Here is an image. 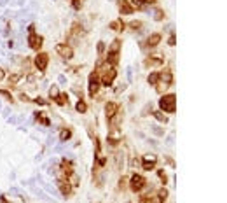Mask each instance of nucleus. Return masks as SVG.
I'll use <instances>...</instances> for the list:
<instances>
[{
    "label": "nucleus",
    "instance_id": "f257e3e1",
    "mask_svg": "<svg viewBox=\"0 0 227 203\" xmlns=\"http://www.w3.org/2000/svg\"><path fill=\"white\" fill-rule=\"evenodd\" d=\"M175 95H164L161 100H159V107H161V112H175L177 109V103H175Z\"/></svg>",
    "mask_w": 227,
    "mask_h": 203
},
{
    "label": "nucleus",
    "instance_id": "f03ea898",
    "mask_svg": "<svg viewBox=\"0 0 227 203\" xmlns=\"http://www.w3.org/2000/svg\"><path fill=\"white\" fill-rule=\"evenodd\" d=\"M56 53L63 60H70L72 56H73V49L70 47V46H66V44H58L56 46Z\"/></svg>",
    "mask_w": 227,
    "mask_h": 203
},
{
    "label": "nucleus",
    "instance_id": "7ed1b4c3",
    "mask_svg": "<svg viewBox=\"0 0 227 203\" xmlns=\"http://www.w3.org/2000/svg\"><path fill=\"white\" fill-rule=\"evenodd\" d=\"M129 186H131V189H133V191H142L143 189V186H145V179H143L142 175H133V177H131V180H129Z\"/></svg>",
    "mask_w": 227,
    "mask_h": 203
},
{
    "label": "nucleus",
    "instance_id": "20e7f679",
    "mask_svg": "<svg viewBox=\"0 0 227 203\" xmlns=\"http://www.w3.org/2000/svg\"><path fill=\"white\" fill-rule=\"evenodd\" d=\"M47 63H49V56L46 54V53H39L35 56V65L40 72H44V70L47 68Z\"/></svg>",
    "mask_w": 227,
    "mask_h": 203
},
{
    "label": "nucleus",
    "instance_id": "39448f33",
    "mask_svg": "<svg viewBox=\"0 0 227 203\" xmlns=\"http://www.w3.org/2000/svg\"><path fill=\"white\" fill-rule=\"evenodd\" d=\"M115 75H117L115 68H110V70H107V72H103V75H101V84H103V86H110V84L114 82Z\"/></svg>",
    "mask_w": 227,
    "mask_h": 203
},
{
    "label": "nucleus",
    "instance_id": "423d86ee",
    "mask_svg": "<svg viewBox=\"0 0 227 203\" xmlns=\"http://www.w3.org/2000/svg\"><path fill=\"white\" fill-rule=\"evenodd\" d=\"M156 161H157V158L156 156H145L142 159V166H143V170H152V168L156 166Z\"/></svg>",
    "mask_w": 227,
    "mask_h": 203
},
{
    "label": "nucleus",
    "instance_id": "0eeeda50",
    "mask_svg": "<svg viewBox=\"0 0 227 203\" xmlns=\"http://www.w3.org/2000/svg\"><path fill=\"white\" fill-rule=\"evenodd\" d=\"M40 44H42V39H40L37 33H30L28 35V46L32 49H39V47H40Z\"/></svg>",
    "mask_w": 227,
    "mask_h": 203
},
{
    "label": "nucleus",
    "instance_id": "6e6552de",
    "mask_svg": "<svg viewBox=\"0 0 227 203\" xmlns=\"http://www.w3.org/2000/svg\"><path fill=\"white\" fill-rule=\"evenodd\" d=\"M105 114H107V119L110 121V119L117 114V103H114V102H108L105 107Z\"/></svg>",
    "mask_w": 227,
    "mask_h": 203
},
{
    "label": "nucleus",
    "instance_id": "1a4fd4ad",
    "mask_svg": "<svg viewBox=\"0 0 227 203\" xmlns=\"http://www.w3.org/2000/svg\"><path fill=\"white\" fill-rule=\"evenodd\" d=\"M98 91V81H96V72H93L89 77V95L94 96V93Z\"/></svg>",
    "mask_w": 227,
    "mask_h": 203
},
{
    "label": "nucleus",
    "instance_id": "9d476101",
    "mask_svg": "<svg viewBox=\"0 0 227 203\" xmlns=\"http://www.w3.org/2000/svg\"><path fill=\"white\" fill-rule=\"evenodd\" d=\"M58 187H59V193H61V194L66 196V194H70L72 184L68 180H59V182H58Z\"/></svg>",
    "mask_w": 227,
    "mask_h": 203
},
{
    "label": "nucleus",
    "instance_id": "9b49d317",
    "mask_svg": "<svg viewBox=\"0 0 227 203\" xmlns=\"http://www.w3.org/2000/svg\"><path fill=\"white\" fill-rule=\"evenodd\" d=\"M119 11H121L122 14H131L135 9L131 7V4H129V2H126V0H121V2H119Z\"/></svg>",
    "mask_w": 227,
    "mask_h": 203
},
{
    "label": "nucleus",
    "instance_id": "f8f14e48",
    "mask_svg": "<svg viewBox=\"0 0 227 203\" xmlns=\"http://www.w3.org/2000/svg\"><path fill=\"white\" fill-rule=\"evenodd\" d=\"M159 42H161V35L152 33L149 39H147V46H149V47H156V46H159Z\"/></svg>",
    "mask_w": 227,
    "mask_h": 203
},
{
    "label": "nucleus",
    "instance_id": "ddd939ff",
    "mask_svg": "<svg viewBox=\"0 0 227 203\" xmlns=\"http://www.w3.org/2000/svg\"><path fill=\"white\" fill-rule=\"evenodd\" d=\"M159 79H161V81H164V84H166V86H168V84L173 81V77H171V72H170V70H166V72H159Z\"/></svg>",
    "mask_w": 227,
    "mask_h": 203
},
{
    "label": "nucleus",
    "instance_id": "4468645a",
    "mask_svg": "<svg viewBox=\"0 0 227 203\" xmlns=\"http://www.w3.org/2000/svg\"><path fill=\"white\" fill-rule=\"evenodd\" d=\"M107 61L110 63V65H117V61H119V53H112V51H108V54H107Z\"/></svg>",
    "mask_w": 227,
    "mask_h": 203
},
{
    "label": "nucleus",
    "instance_id": "2eb2a0df",
    "mask_svg": "<svg viewBox=\"0 0 227 203\" xmlns=\"http://www.w3.org/2000/svg\"><path fill=\"white\" fill-rule=\"evenodd\" d=\"M56 102L59 105H66V103H68V95H66V93H58Z\"/></svg>",
    "mask_w": 227,
    "mask_h": 203
},
{
    "label": "nucleus",
    "instance_id": "dca6fc26",
    "mask_svg": "<svg viewBox=\"0 0 227 203\" xmlns=\"http://www.w3.org/2000/svg\"><path fill=\"white\" fill-rule=\"evenodd\" d=\"M143 4H145L143 0H131V7H133V9H138V11H143V9H145Z\"/></svg>",
    "mask_w": 227,
    "mask_h": 203
},
{
    "label": "nucleus",
    "instance_id": "f3484780",
    "mask_svg": "<svg viewBox=\"0 0 227 203\" xmlns=\"http://www.w3.org/2000/svg\"><path fill=\"white\" fill-rule=\"evenodd\" d=\"M147 81H149V84H156L157 81H159V72H152V74L147 77Z\"/></svg>",
    "mask_w": 227,
    "mask_h": 203
},
{
    "label": "nucleus",
    "instance_id": "a211bd4d",
    "mask_svg": "<svg viewBox=\"0 0 227 203\" xmlns=\"http://www.w3.org/2000/svg\"><path fill=\"white\" fill-rule=\"evenodd\" d=\"M70 137H72V131H70V130H63V131H61V135H59L61 142H66V140L70 138Z\"/></svg>",
    "mask_w": 227,
    "mask_h": 203
},
{
    "label": "nucleus",
    "instance_id": "6ab92c4d",
    "mask_svg": "<svg viewBox=\"0 0 227 203\" xmlns=\"http://www.w3.org/2000/svg\"><path fill=\"white\" fill-rule=\"evenodd\" d=\"M161 63H163L161 58H149V60L145 61V65H161Z\"/></svg>",
    "mask_w": 227,
    "mask_h": 203
},
{
    "label": "nucleus",
    "instance_id": "aec40b11",
    "mask_svg": "<svg viewBox=\"0 0 227 203\" xmlns=\"http://www.w3.org/2000/svg\"><path fill=\"white\" fill-rule=\"evenodd\" d=\"M154 19H157V21L164 19V11H161V9H156V11H154Z\"/></svg>",
    "mask_w": 227,
    "mask_h": 203
},
{
    "label": "nucleus",
    "instance_id": "412c9836",
    "mask_svg": "<svg viewBox=\"0 0 227 203\" xmlns=\"http://www.w3.org/2000/svg\"><path fill=\"white\" fill-rule=\"evenodd\" d=\"M110 28L112 30H122L124 25H122V21H114V23H110Z\"/></svg>",
    "mask_w": 227,
    "mask_h": 203
},
{
    "label": "nucleus",
    "instance_id": "4be33fe9",
    "mask_svg": "<svg viewBox=\"0 0 227 203\" xmlns=\"http://www.w3.org/2000/svg\"><path fill=\"white\" fill-rule=\"evenodd\" d=\"M75 109H77V112H86V110H87V107H86V103L82 102V100H79V103H77Z\"/></svg>",
    "mask_w": 227,
    "mask_h": 203
},
{
    "label": "nucleus",
    "instance_id": "5701e85b",
    "mask_svg": "<svg viewBox=\"0 0 227 203\" xmlns=\"http://www.w3.org/2000/svg\"><path fill=\"white\" fill-rule=\"evenodd\" d=\"M154 116H156V119H157V121H163V123H166V121H168V117L164 116L163 112H154Z\"/></svg>",
    "mask_w": 227,
    "mask_h": 203
},
{
    "label": "nucleus",
    "instance_id": "b1692460",
    "mask_svg": "<svg viewBox=\"0 0 227 203\" xmlns=\"http://www.w3.org/2000/svg\"><path fill=\"white\" fill-rule=\"evenodd\" d=\"M108 51H112V53H119V40H114Z\"/></svg>",
    "mask_w": 227,
    "mask_h": 203
},
{
    "label": "nucleus",
    "instance_id": "393cba45",
    "mask_svg": "<svg viewBox=\"0 0 227 203\" xmlns=\"http://www.w3.org/2000/svg\"><path fill=\"white\" fill-rule=\"evenodd\" d=\"M72 33L73 35L82 33V26H80V25H73V26H72Z\"/></svg>",
    "mask_w": 227,
    "mask_h": 203
},
{
    "label": "nucleus",
    "instance_id": "a878e982",
    "mask_svg": "<svg viewBox=\"0 0 227 203\" xmlns=\"http://www.w3.org/2000/svg\"><path fill=\"white\" fill-rule=\"evenodd\" d=\"M72 7L73 9H82V0H72Z\"/></svg>",
    "mask_w": 227,
    "mask_h": 203
},
{
    "label": "nucleus",
    "instance_id": "bb28decb",
    "mask_svg": "<svg viewBox=\"0 0 227 203\" xmlns=\"http://www.w3.org/2000/svg\"><path fill=\"white\" fill-rule=\"evenodd\" d=\"M0 95H4V96L7 98L9 102H12V96H11V93H9V91H5V89H0Z\"/></svg>",
    "mask_w": 227,
    "mask_h": 203
},
{
    "label": "nucleus",
    "instance_id": "cd10ccee",
    "mask_svg": "<svg viewBox=\"0 0 227 203\" xmlns=\"http://www.w3.org/2000/svg\"><path fill=\"white\" fill-rule=\"evenodd\" d=\"M129 26L133 28V30H136V28L142 26V23H140V21H131V25H129Z\"/></svg>",
    "mask_w": 227,
    "mask_h": 203
},
{
    "label": "nucleus",
    "instance_id": "c85d7f7f",
    "mask_svg": "<svg viewBox=\"0 0 227 203\" xmlns=\"http://www.w3.org/2000/svg\"><path fill=\"white\" fill-rule=\"evenodd\" d=\"M49 95H51V96H53V98H56V96H58V89H56V86H53V88H51Z\"/></svg>",
    "mask_w": 227,
    "mask_h": 203
},
{
    "label": "nucleus",
    "instance_id": "c756f323",
    "mask_svg": "<svg viewBox=\"0 0 227 203\" xmlns=\"http://www.w3.org/2000/svg\"><path fill=\"white\" fill-rule=\"evenodd\" d=\"M166 196H168V191H166V189H161V191H159V198H161V200H164Z\"/></svg>",
    "mask_w": 227,
    "mask_h": 203
},
{
    "label": "nucleus",
    "instance_id": "7c9ffc66",
    "mask_svg": "<svg viewBox=\"0 0 227 203\" xmlns=\"http://www.w3.org/2000/svg\"><path fill=\"white\" fill-rule=\"evenodd\" d=\"M157 173H159V177H161V180H163V182H166V180H168V179H166V173H164V170H159Z\"/></svg>",
    "mask_w": 227,
    "mask_h": 203
},
{
    "label": "nucleus",
    "instance_id": "2f4dec72",
    "mask_svg": "<svg viewBox=\"0 0 227 203\" xmlns=\"http://www.w3.org/2000/svg\"><path fill=\"white\" fill-rule=\"evenodd\" d=\"M33 102H35V103H39V105H46V100H44V98H35V100H33Z\"/></svg>",
    "mask_w": 227,
    "mask_h": 203
},
{
    "label": "nucleus",
    "instance_id": "473e14b6",
    "mask_svg": "<svg viewBox=\"0 0 227 203\" xmlns=\"http://www.w3.org/2000/svg\"><path fill=\"white\" fill-rule=\"evenodd\" d=\"M152 130H154V133H156V135H159V137L163 135V130H161V128H157V126H154Z\"/></svg>",
    "mask_w": 227,
    "mask_h": 203
},
{
    "label": "nucleus",
    "instance_id": "72a5a7b5",
    "mask_svg": "<svg viewBox=\"0 0 227 203\" xmlns=\"http://www.w3.org/2000/svg\"><path fill=\"white\" fill-rule=\"evenodd\" d=\"M164 200H161V198H159V196H157V198H150V203H163Z\"/></svg>",
    "mask_w": 227,
    "mask_h": 203
},
{
    "label": "nucleus",
    "instance_id": "f704fd0d",
    "mask_svg": "<svg viewBox=\"0 0 227 203\" xmlns=\"http://www.w3.org/2000/svg\"><path fill=\"white\" fill-rule=\"evenodd\" d=\"M103 49H105V44H103V42H98V53H103Z\"/></svg>",
    "mask_w": 227,
    "mask_h": 203
},
{
    "label": "nucleus",
    "instance_id": "c9c22d12",
    "mask_svg": "<svg viewBox=\"0 0 227 203\" xmlns=\"http://www.w3.org/2000/svg\"><path fill=\"white\" fill-rule=\"evenodd\" d=\"M168 44H170V46H175V33H171L170 40H168Z\"/></svg>",
    "mask_w": 227,
    "mask_h": 203
},
{
    "label": "nucleus",
    "instance_id": "e433bc0d",
    "mask_svg": "<svg viewBox=\"0 0 227 203\" xmlns=\"http://www.w3.org/2000/svg\"><path fill=\"white\" fill-rule=\"evenodd\" d=\"M4 77H5V72H4V70L0 68V79H4Z\"/></svg>",
    "mask_w": 227,
    "mask_h": 203
},
{
    "label": "nucleus",
    "instance_id": "4c0bfd02",
    "mask_svg": "<svg viewBox=\"0 0 227 203\" xmlns=\"http://www.w3.org/2000/svg\"><path fill=\"white\" fill-rule=\"evenodd\" d=\"M143 2H154V0H143Z\"/></svg>",
    "mask_w": 227,
    "mask_h": 203
}]
</instances>
